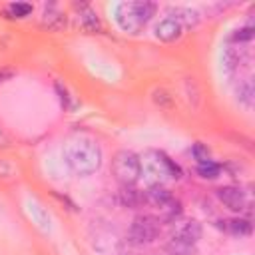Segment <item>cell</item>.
Wrapping results in <instances>:
<instances>
[{
  "mask_svg": "<svg viewBox=\"0 0 255 255\" xmlns=\"http://www.w3.org/2000/svg\"><path fill=\"white\" fill-rule=\"evenodd\" d=\"M64 159L76 175H92L104 163L102 147L90 137H72L64 145Z\"/></svg>",
  "mask_w": 255,
  "mask_h": 255,
  "instance_id": "6da1fadb",
  "label": "cell"
},
{
  "mask_svg": "<svg viewBox=\"0 0 255 255\" xmlns=\"http://www.w3.org/2000/svg\"><path fill=\"white\" fill-rule=\"evenodd\" d=\"M153 14H155L153 2H120L114 8V18L118 26L128 34L139 32L151 20Z\"/></svg>",
  "mask_w": 255,
  "mask_h": 255,
  "instance_id": "7a4b0ae2",
  "label": "cell"
},
{
  "mask_svg": "<svg viewBox=\"0 0 255 255\" xmlns=\"http://www.w3.org/2000/svg\"><path fill=\"white\" fill-rule=\"evenodd\" d=\"M139 161H141V173H147L153 177L151 185H159V181L165 177H173V179L181 177L179 165L161 151H147Z\"/></svg>",
  "mask_w": 255,
  "mask_h": 255,
  "instance_id": "3957f363",
  "label": "cell"
},
{
  "mask_svg": "<svg viewBox=\"0 0 255 255\" xmlns=\"http://www.w3.org/2000/svg\"><path fill=\"white\" fill-rule=\"evenodd\" d=\"M112 169L122 185H133L141 177V161L129 149H120L112 159Z\"/></svg>",
  "mask_w": 255,
  "mask_h": 255,
  "instance_id": "277c9868",
  "label": "cell"
},
{
  "mask_svg": "<svg viewBox=\"0 0 255 255\" xmlns=\"http://www.w3.org/2000/svg\"><path fill=\"white\" fill-rule=\"evenodd\" d=\"M159 233V223L155 217L151 215H137L131 225H129V231H128V239L133 243V245H145V243H151Z\"/></svg>",
  "mask_w": 255,
  "mask_h": 255,
  "instance_id": "5b68a950",
  "label": "cell"
},
{
  "mask_svg": "<svg viewBox=\"0 0 255 255\" xmlns=\"http://www.w3.org/2000/svg\"><path fill=\"white\" fill-rule=\"evenodd\" d=\"M181 34H183V26L173 16H165L155 24V38L161 42H175L181 38Z\"/></svg>",
  "mask_w": 255,
  "mask_h": 255,
  "instance_id": "8992f818",
  "label": "cell"
},
{
  "mask_svg": "<svg viewBox=\"0 0 255 255\" xmlns=\"http://www.w3.org/2000/svg\"><path fill=\"white\" fill-rule=\"evenodd\" d=\"M217 197H219V201H221L225 207H229L231 211H241V209L245 207V203H247L245 193H243L239 187H235V185L219 187V189H217Z\"/></svg>",
  "mask_w": 255,
  "mask_h": 255,
  "instance_id": "52a82bcc",
  "label": "cell"
},
{
  "mask_svg": "<svg viewBox=\"0 0 255 255\" xmlns=\"http://www.w3.org/2000/svg\"><path fill=\"white\" fill-rule=\"evenodd\" d=\"M245 58H247V52L243 48H239L235 44H227L221 52V66L225 72L231 74V72L239 70V66L245 62Z\"/></svg>",
  "mask_w": 255,
  "mask_h": 255,
  "instance_id": "ba28073f",
  "label": "cell"
},
{
  "mask_svg": "<svg viewBox=\"0 0 255 255\" xmlns=\"http://www.w3.org/2000/svg\"><path fill=\"white\" fill-rule=\"evenodd\" d=\"M195 243H197V241H193V239H189L187 235L175 231V233L167 239L165 251H167L169 255H189V253L195 249Z\"/></svg>",
  "mask_w": 255,
  "mask_h": 255,
  "instance_id": "9c48e42d",
  "label": "cell"
},
{
  "mask_svg": "<svg viewBox=\"0 0 255 255\" xmlns=\"http://www.w3.org/2000/svg\"><path fill=\"white\" fill-rule=\"evenodd\" d=\"M74 8L78 10V24H80L86 32H100V28H102L100 18H98L96 10H94L90 4H76Z\"/></svg>",
  "mask_w": 255,
  "mask_h": 255,
  "instance_id": "30bf717a",
  "label": "cell"
},
{
  "mask_svg": "<svg viewBox=\"0 0 255 255\" xmlns=\"http://www.w3.org/2000/svg\"><path fill=\"white\" fill-rule=\"evenodd\" d=\"M169 16H173L183 26V30L185 28H191V26H195L199 22V14L195 10H191V8H185V6H175Z\"/></svg>",
  "mask_w": 255,
  "mask_h": 255,
  "instance_id": "8fae6325",
  "label": "cell"
},
{
  "mask_svg": "<svg viewBox=\"0 0 255 255\" xmlns=\"http://www.w3.org/2000/svg\"><path fill=\"white\" fill-rule=\"evenodd\" d=\"M171 197H173V195H171L161 183H159V185H149V189L145 191V201H149V203L155 205L157 209L163 207Z\"/></svg>",
  "mask_w": 255,
  "mask_h": 255,
  "instance_id": "7c38bea8",
  "label": "cell"
},
{
  "mask_svg": "<svg viewBox=\"0 0 255 255\" xmlns=\"http://www.w3.org/2000/svg\"><path fill=\"white\" fill-rule=\"evenodd\" d=\"M235 94H237V100H239L245 108H251V106H253V102H255V88H253V82H251L249 78L243 80V82H239Z\"/></svg>",
  "mask_w": 255,
  "mask_h": 255,
  "instance_id": "4fadbf2b",
  "label": "cell"
},
{
  "mask_svg": "<svg viewBox=\"0 0 255 255\" xmlns=\"http://www.w3.org/2000/svg\"><path fill=\"white\" fill-rule=\"evenodd\" d=\"M120 199H122V203L128 205V207H137V205H141V203L145 201V193L133 189L131 185H124L122 191H120Z\"/></svg>",
  "mask_w": 255,
  "mask_h": 255,
  "instance_id": "5bb4252c",
  "label": "cell"
},
{
  "mask_svg": "<svg viewBox=\"0 0 255 255\" xmlns=\"http://www.w3.org/2000/svg\"><path fill=\"white\" fill-rule=\"evenodd\" d=\"M223 223H225V225H221V227H225V231H227L229 235L245 237V235L251 233V223H249L247 219H229V221H223Z\"/></svg>",
  "mask_w": 255,
  "mask_h": 255,
  "instance_id": "9a60e30c",
  "label": "cell"
},
{
  "mask_svg": "<svg viewBox=\"0 0 255 255\" xmlns=\"http://www.w3.org/2000/svg\"><path fill=\"white\" fill-rule=\"evenodd\" d=\"M159 211H161V215H163L165 221H175L181 215V203H179V199L171 197L163 207H159Z\"/></svg>",
  "mask_w": 255,
  "mask_h": 255,
  "instance_id": "2e32d148",
  "label": "cell"
},
{
  "mask_svg": "<svg viewBox=\"0 0 255 255\" xmlns=\"http://www.w3.org/2000/svg\"><path fill=\"white\" fill-rule=\"evenodd\" d=\"M219 171H221V167H219V163H215V161H203V163H197V173L203 177V179H215L217 175H219Z\"/></svg>",
  "mask_w": 255,
  "mask_h": 255,
  "instance_id": "e0dca14e",
  "label": "cell"
},
{
  "mask_svg": "<svg viewBox=\"0 0 255 255\" xmlns=\"http://www.w3.org/2000/svg\"><path fill=\"white\" fill-rule=\"evenodd\" d=\"M32 12V4H26V2H12L6 6V14L10 18H24Z\"/></svg>",
  "mask_w": 255,
  "mask_h": 255,
  "instance_id": "ac0fdd59",
  "label": "cell"
},
{
  "mask_svg": "<svg viewBox=\"0 0 255 255\" xmlns=\"http://www.w3.org/2000/svg\"><path fill=\"white\" fill-rule=\"evenodd\" d=\"M253 26H241V28H237L235 32H233V36H231V44H235V46H239V44H247V42H251L253 40Z\"/></svg>",
  "mask_w": 255,
  "mask_h": 255,
  "instance_id": "d6986e66",
  "label": "cell"
},
{
  "mask_svg": "<svg viewBox=\"0 0 255 255\" xmlns=\"http://www.w3.org/2000/svg\"><path fill=\"white\" fill-rule=\"evenodd\" d=\"M56 92H58V98H60V102H62V106H64L66 110H76L78 102H76V98L68 92L66 86H62L60 82H56Z\"/></svg>",
  "mask_w": 255,
  "mask_h": 255,
  "instance_id": "ffe728a7",
  "label": "cell"
},
{
  "mask_svg": "<svg viewBox=\"0 0 255 255\" xmlns=\"http://www.w3.org/2000/svg\"><path fill=\"white\" fill-rule=\"evenodd\" d=\"M177 231H179V233H183V235H187V237H189V239H193V241H197V239H199V235H201V227H199V223H197V221H185Z\"/></svg>",
  "mask_w": 255,
  "mask_h": 255,
  "instance_id": "44dd1931",
  "label": "cell"
},
{
  "mask_svg": "<svg viewBox=\"0 0 255 255\" xmlns=\"http://www.w3.org/2000/svg\"><path fill=\"white\" fill-rule=\"evenodd\" d=\"M191 155L197 159V163H203V161H209L211 159V151H209V147L205 145V143H193V147H191Z\"/></svg>",
  "mask_w": 255,
  "mask_h": 255,
  "instance_id": "7402d4cb",
  "label": "cell"
},
{
  "mask_svg": "<svg viewBox=\"0 0 255 255\" xmlns=\"http://www.w3.org/2000/svg\"><path fill=\"white\" fill-rule=\"evenodd\" d=\"M0 147H8V137H6V133L2 131V128H0Z\"/></svg>",
  "mask_w": 255,
  "mask_h": 255,
  "instance_id": "603a6c76",
  "label": "cell"
}]
</instances>
